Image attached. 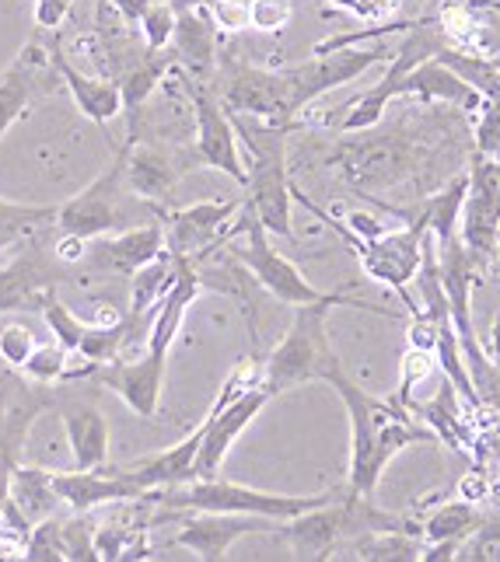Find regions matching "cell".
Wrapping results in <instances>:
<instances>
[{
  "label": "cell",
  "mask_w": 500,
  "mask_h": 562,
  "mask_svg": "<svg viewBox=\"0 0 500 562\" xmlns=\"http://www.w3.org/2000/svg\"><path fill=\"white\" fill-rule=\"evenodd\" d=\"M53 490L67 510H95L102 503H126V499H151L141 493L120 469H74L53 472Z\"/></svg>",
  "instance_id": "obj_22"
},
{
  "label": "cell",
  "mask_w": 500,
  "mask_h": 562,
  "mask_svg": "<svg viewBox=\"0 0 500 562\" xmlns=\"http://www.w3.org/2000/svg\"><path fill=\"white\" fill-rule=\"evenodd\" d=\"M242 200H203L182 210H165V248L171 256H182L192 262L210 259V251L224 248L231 238V221H235Z\"/></svg>",
  "instance_id": "obj_12"
},
{
  "label": "cell",
  "mask_w": 500,
  "mask_h": 562,
  "mask_svg": "<svg viewBox=\"0 0 500 562\" xmlns=\"http://www.w3.org/2000/svg\"><path fill=\"white\" fill-rule=\"evenodd\" d=\"M462 115V109L445 112L437 105H420V112L399 115L389 126L375 123L357 133H340L333 150L325 154V165L336 168L360 200L402 186L427 196V189L441 179V165L455 171V161L466 154V137L473 133Z\"/></svg>",
  "instance_id": "obj_1"
},
{
  "label": "cell",
  "mask_w": 500,
  "mask_h": 562,
  "mask_svg": "<svg viewBox=\"0 0 500 562\" xmlns=\"http://www.w3.org/2000/svg\"><path fill=\"white\" fill-rule=\"evenodd\" d=\"M238 144L245 150V200L269 235L295 241L291 217V168H287V140L301 123H266L256 115L231 112Z\"/></svg>",
  "instance_id": "obj_4"
},
{
  "label": "cell",
  "mask_w": 500,
  "mask_h": 562,
  "mask_svg": "<svg viewBox=\"0 0 500 562\" xmlns=\"http://www.w3.org/2000/svg\"><path fill=\"white\" fill-rule=\"evenodd\" d=\"M200 165L192 150H176V147H162V144H141L126 137V168L123 179L126 189L137 200L151 203V206H168V200L176 196V189L182 182V176Z\"/></svg>",
  "instance_id": "obj_14"
},
{
  "label": "cell",
  "mask_w": 500,
  "mask_h": 562,
  "mask_svg": "<svg viewBox=\"0 0 500 562\" xmlns=\"http://www.w3.org/2000/svg\"><path fill=\"white\" fill-rule=\"evenodd\" d=\"M343 490H325V493H312V496H287V493H266V490H253L242 486V482H227L221 475L214 479H192L182 482V486L171 490H158L154 499L162 503L165 510H224V514H256V517H269V520H291L312 507H322V503L336 499Z\"/></svg>",
  "instance_id": "obj_7"
},
{
  "label": "cell",
  "mask_w": 500,
  "mask_h": 562,
  "mask_svg": "<svg viewBox=\"0 0 500 562\" xmlns=\"http://www.w3.org/2000/svg\"><path fill=\"white\" fill-rule=\"evenodd\" d=\"M218 25L210 18L207 4H186L176 8V32H171V56L176 67H182L189 77L207 81L218 70Z\"/></svg>",
  "instance_id": "obj_21"
},
{
  "label": "cell",
  "mask_w": 500,
  "mask_h": 562,
  "mask_svg": "<svg viewBox=\"0 0 500 562\" xmlns=\"http://www.w3.org/2000/svg\"><path fill=\"white\" fill-rule=\"evenodd\" d=\"M333 307H360V312H368V315L399 318V312H392V307H381V304L360 301V297L298 304L291 328H287L284 339L263 360V384L274 398L295 392V387H301V384L330 381L333 371L343 367L336 346L330 339V312Z\"/></svg>",
  "instance_id": "obj_3"
},
{
  "label": "cell",
  "mask_w": 500,
  "mask_h": 562,
  "mask_svg": "<svg viewBox=\"0 0 500 562\" xmlns=\"http://www.w3.org/2000/svg\"><path fill=\"white\" fill-rule=\"evenodd\" d=\"M67 363H70V353L56 339L38 342L35 353L25 360L22 374L35 384H56V381H67Z\"/></svg>",
  "instance_id": "obj_33"
},
{
  "label": "cell",
  "mask_w": 500,
  "mask_h": 562,
  "mask_svg": "<svg viewBox=\"0 0 500 562\" xmlns=\"http://www.w3.org/2000/svg\"><path fill=\"white\" fill-rule=\"evenodd\" d=\"M458 238L479 269L497 262L500 248V161L476 154L469 165V189L458 213Z\"/></svg>",
  "instance_id": "obj_11"
},
{
  "label": "cell",
  "mask_w": 500,
  "mask_h": 562,
  "mask_svg": "<svg viewBox=\"0 0 500 562\" xmlns=\"http://www.w3.org/2000/svg\"><path fill=\"white\" fill-rule=\"evenodd\" d=\"M413 416H420V423L431 426V430L437 434V443H452L458 454H473L476 437L469 434L466 419H462V395L455 392V384L448 378L431 402L413 405Z\"/></svg>",
  "instance_id": "obj_26"
},
{
  "label": "cell",
  "mask_w": 500,
  "mask_h": 562,
  "mask_svg": "<svg viewBox=\"0 0 500 562\" xmlns=\"http://www.w3.org/2000/svg\"><path fill=\"white\" fill-rule=\"evenodd\" d=\"M176 277H179V259L165 248L158 259H151L147 266H141L137 273L130 277V307H126V315L133 322H141V325L151 328L154 307L162 304V297L171 290Z\"/></svg>",
  "instance_id": "obj_27"
},
{
  "label": "cell",
  "mask_w": 500,
  "mask_h": 562,
  "mask_svg": "<svg viewBox=\"0 0 500 562\" xmlns=\"http://www.w3.org/2000/svg\"><path fill=\"white\" fill-rule=\"evenodd\" d=\"M95 555L99 559H151V546L141 528L99 525L95 528Z\"/></svg>",
  "instance_id": "obj_30"
},
{
  "label": "cell",
  "mask_w": 500,
  "mask_h": 562,
  "mask_svg": "<svg viewBox=\"0 0 500 562\" xmlns=\"http://www.w3.org/2000/svg\"><path fill=\"white\" fill-rule=\"evenodd\" d=\"M227 256L235 259L248 277H253L269 297H277L280 304H315V301H346L354 294H343V290H319L312 280H308L301 269L280 256L269 241V231L263 227V221L256 217L253 203L242 196V206L235 213V221H231V231H227Z\"/></svg>",
  "instance_id": "obj_5"
},
{
  "label": "cell",
  "mask_w": 500,
  "mask_h": 562,
  "mask_svg": "<svg viewBox=\"0 0 500 562\" xmlns=\"http://www.w3.org/2000/svg\"><path fill=\"white\" fill-rule=\"evenodd\" d=\"M346 405V419H351V472H346V493L360 499L378 496V482L385 469L416 443H437V434L427 423L413 419V413L399 398L371 395L360 387L346 367L333 371L325 381Z\"/></svg>",
  "instance_id": "obj_2"
},
{
  "label": "cell",
  "mask_w": 500,
  "mask_h": 562,
  "mask_svg": "<svg viewBox=\"0 0 500 562\" xmlns=\"http://www.w3.org/2000/svg\"><path fill=\"white\" fill-rule=\"evenodd\" d=\"M165 371H168V353L144 350V357H133V360L120 357L112 363L95 367V378L105 387H112L141 419H154L162 405Z\"/></svg>",
  "instance_id": "obj_18"
},
{
  "label": "cell",
  "mask_w": 500,
  "mask_h": 562,
  "mask_svg": "<svg viewBox=\"0 0 500 562\" xmlns=\"http://www.w3.org/2000/svg\"><path fill=\"white\" fill-rule=\"evenodd\" d=\"M210 18H214L218 32H245L248 29V18H253V0H210L207 4Z\"/></svg>",
  "instance_id": "obj_41"
},
{
  "label": "cell",
  "mask_w": 500,
  "mask_h": 562,
  "mask_svg": "<svg viewBox=\"0 0 500 562\" xmlns=\"http://www.w3.org/2000/svg\"><path fill=\"white\" fill-rule=\"evenodd\" d=\"M64 434L70 443L74 469H105L109 461V419L99 405L91 402H70L60 409Z\"/></svg>",
  "instance_id": "obj_24"
},
{
  "label": "cell",
  "mask_w": 500,
  "mask_h": 562,
  "mask_svg": "<svg viewBox=\"0 0 500 562\" xmlns=\"http://www.w3.org/2000/svg\"><path fill=\"white\" fill-rule=\"evenodd\" d=\"M95 517L91 510H70L64 517V559L70 562H95Z\"/></svg>",
  "instance_id": "obj_34"
},
{
  "label": "cell",
  "mask_w": 500,
  "mask_h": 562,
  "mask_svg": "<svg viewBox=\"0 0 500 562\" xmlns=\"http://www.w3.org/2000/svg\"><path fill=\"white\" fill-rule=\"evenodd\" d=\"M473 147L476 154H484V158L500 161V99H484V105H479Z\"/></svg>",
  "instance_id": "obj_38"
},
{
  "label": "cell",
  "mask_w": 500,
  "mask_h": 562,
  "mask_svg": "<svg viewBox=\"0 0 500 562\" xmlns=\"http://www.w3.org/2000/svg\"><path fill=\"white\" fill-rule=\"evenodd\" d=\"M182 88L189 94L192 115H197V144H192L197 161L207 168H218L227 179L245 186L242 144H238L235 123H231V112L224 109L221 94L210 81H200V77H189V74H182Z\"/></svg>",
  "instance_id": "obj_10"
},
{
  "label": "cell",
  "mask_w": 500,
  "mask_h": 562,
  "mask_svg": "<svg viewBox=\"0 0 500 562\" xmlns=\"http://www.w3.org/2000/svg\"><path fill=\"white\" fill-rule=\"evenodd\" d=\"M437 371V357L434 350H420V346H410L407 357H402V374H399V392L396 398L413 409V392Z\"/></svg>",
  "instance_id": "obj_35"
},
{
  "label": "cell",
  "mask_w": 500,
  "mask_h": 562,
  "mask_svg": "<svg viewBox=\"0 0 500 562\" xmlns=\"http://www.w3.org/2000/svg\"><path fill=\"white\" fill-rule=\"evenodd\" d=\"M295 18V0H253V18H248V29L277 35L291 25Z\"/></svg>",
  "instance_id": "obj_39"
},
{
  "label": "cell",
  "mask_w": 500,
  "mask_h": 562,
  "mask_svg": "<svg viewBox=\"0 0 500 562\" xmlns=\"http://www.w3.org/2000/svg\"><path fill=\"white\" fill-rule=\"evenodd\" d=\"M32 562H64V520L60 517H46L38 525L29 528L25 535V555Z\"/></svg>",
  "instance_id": "obj_32"
},
{
  "label": "cell",
  "mask_w": 500,
  "mask_h": 562,
  "mask_svg": "<svg viewBox=\"0 0 500 562\" xmlns=\"http://www.w3.org/2000/svg\"><path fill=\"white\" fill-rule=\"evenodd\" d=\"M162 251H165V224L162 217H154L147 224H130L123 231H112V235L91 238L81 266L99 269V273L133 277L141 266L158 259Z\"/></svg>",
  "instance_id": "obj_17"
},
{
  "label": "cell",
  "mask_w": 500,
  "mask_h": 562,
  "mask_svg": "<svg viewBox=\"0 0 500 562\" xmlns=\"http://www.w3.org/2000/svg\"><path fill=\"white\" fill-rule=\"evenodd\" d=\"M277 531V520L256 514H224V510H189L176 531V546L189 549L203 562H218L231 552L238 538Z\"/></svg>",
  "instance_id": "obj_16"
},
{
  "label": "cell",
  "mask_w": 500,
  "mask_h": 562,
  "mask_svg": "<svg viewBox=\"0 0 500 562\" xmlns=\"http://www.w3.org/2000/svg\"><path fill=\"white\" fill-rule=\"evenodd\" d=\"M214 91L221 94L227 112L256 115V120H266V123H298V120H291V109H287L284 70L238 64V60H227L224 56L221 85Z\"/></svg>",
  "instance_id": "obj_13"
},
{
  "label": "cell",
  "mask_w": 500,
  "mask_h": 562,
  "mask_svg": "<svg viewBox=\"0 0 500 562\" xmlns=\"http://www.w3.org/2000/svg\"><path fill=\"white\" fill-rule=\"evenodd\" d=\"M56 224V206H35V203H11L0 196V248H14L35 241L43 227Z\"/></svg>",
  "instance_id": "obj_29"
},
{
  "label": "cell",
  "mask_w": 500,
  "mask_h": 562,
  "mask_svg": "<svg viewBox=\"0 0 500 562\" xmlns=\"http://www.w3.org/2000/svg\"><path fill=\"white\" fill-rule=\"evenodd\" d=\"M490 353L500 367V307H497V318H493V328H490Z\"/></svg>",
  "instance_id": "obj_44"
},
{
  "label": "cell",
  "mask_w": 500,
  "mask_h": 562,
  "mask_svg": "<svg viewBox=\"0 0 500 562\" xmlns=\"http://www.w3.org/2000/svg\"><path fill=\"white\" fill-rule=\"evenodd\" d=\"M109 8H115V14H120L123 25H141L144 11L154 4V0H105Z\"/></svg>",
  "instance_id": "obj_43"
},
{
  "label": "cell",
  "mask_w": 500,
  "mask_h": 562,
  "mask_svg": "<svg viewBox=\"0 0 500 562\" xmlns=\"http://www.w3.org/2000/svg\"><path fill=\"white\" fill-rule=\"evenodd\" d=\"M325 4L351 11L354 18H360V22H368V25H385L402 11V0H325Z\"/></svg>",
  "instance_id": "obj_40"
},
{
  "label": "cell",
  "mask_w": 500,
  "mask_h": 562,
  "mask_svg": "<svg viewBox=\"0 0 500 562\" xmlns=\"http://www.w3.org/2000/svg\"><path fill=\"white\" fill-rule=\"evenodd\" d=\"M8 503L22 514V520L32 528L46 520L60 507V496L53 490V472L35 469V464H18L8 475Z\"/></svg>",
  "instance_id": "obj_25"
},
{
  "label": "cell",
  "mask_w": 500,
  "mask_h": 562,
  "mask_svg": "<svg viewBox=\"0 0 500 562\" xmlns=\"http://www.w3.org/2000/svg\"><path fill=\"white\" fill-rule=\"evenodd\" d=\"M53 251L56 259H60L64 266H81L85 262V251H88V238H77V235H64L53 241Z\"/></svg>",
  "instance_id": "obj_42"
},
{
  "label": "cell",
  "mask_w": 500,
  "mask_h": 562,
  "mask_svg": "<svg viewBox=\"0 0 500 562\" xmlns=\"http://www.w3.org/2000/svg\"><path fill=\"white\" fill-rule=\"evenodd\" d=\"M389 56L392 53L385 46H340L330 53H312V60H304V64L280 67L287 81V109H291V120H298V115L315 99H322V94L357 81L360 74H368L378 64H389Z\"/></svg>",
  "instance_id": "obj_9"
},
{
  "label": "cell",
  "mask_w": 500,
  "mask_h": 562,
  "mask_svg": "<svg viewBox=\"0 0 500 562\" xmlns=\"http://www.w3.org/2000/svg\"><path fill=\"white\" fill-rule=\"evenodd\" d=\"M64 262L53 248H38L25 241L11 262L0 266V315L11 312H38L43 297L64 280Z\"/></svg>",
  "instance_id": "obj_15"
},
{
  "label": "cell",
  "mask_w": 500,
  "mask_h": 562,
  "mask_svg": "<svg viewBox=\"0 0 500 562\" xmlns=\"http://www.w3.org/2000/svg\"><path fill=\"white\" fill-rule=\"evenodd\" d=\"M487 520L473 507V499H452V503H441V507L420 520V538L423 546H437V541H452V546H466V538L476 535L484 528Z\"/></svg>",
  "instance_id": "obj_28"
},
{
  "label": "cell",
  "mask_w": 500,
  "mask_h": 562,
  "mask_svg": "<svg viewBox=\"0 0 500 562\" xmlns=\"http://www.w3.org/2000/svg\"><path fill=\"white\" fill-rule=\"evenodd\" d=\"M38 315H43L49 336L60 342L70 357H77V346H81V336H85V325L88 322L81 315H74L70 307L60 297H56V290H49V294L43 297V307H38Z\"/></svg>",
  "instance_id": "obj_31"
},
{
  "label": "cell",
  "mask_w": 500,
  "mask_h": 562,
  "mask_svg": "<svg viewBox=\"0 0 500 562\" xmlns=\"http://www.w3.org/2000/svg\"><path fill=\"white\" fill-rule=\"evenodd\" d=\"M141 32H144V46L147 49H168L171 32H176V4L171 0H154L141 18Z\"/></svg>",
  "instance_id": "obj_36"
},
{
  "label": "cell",
  "mask_w": 500,
  "mask_h": 562,
  "mask_svg": "<svg viewBox=\"0 0 500 562\" xmlns=\"http://www.w3.org/2000/svg\"><path fill=\"white\" fill-rule=\"evenodd\" d=\"M291 196H295V203H301L308 213H315L325 227H333L336 235L354 248V256L360 259L364 273L378 283H385V286H392L399 294V301L407 304V312H416L420 304L410 297V280H416V269L423 259V238H427L423 221H402V227H396V231H381V235H375V238H357L343 227V221L333 217L330 210H322L308 200L298 186H291Z\"/></svg>",
  "instance_id": "obj_6"
},
{
  "label": "cell",
  "mask_w": 500,
  "mask_h": 562,
  "mask_svg": "<svg viewBox=\"0 0 500 562\" xmlns=\"http://www.w3.org/2000/svg\"><path fill=\"white\" fill-rule=\"evenodd\" d=\"M53 70L49 46L29 43L0 74V137L22 120L32 102L46 91V74Z\"/></svg>",
  "instance_id": "obj_19"
},
{
  "label": "cell",
  "mask_w": 500,
  "mask_h": 562,
  "mask_svg": "<svg viewBox=\"0 0 500 562\" xmlns=\"http://www.w3.org/2000/svg\"><path fill=\"white\" fill-rule=\"evenodd\" d=\"M399 99H410L416 105H448V109H462V112H479L484 105V94H479L469 81L445 64L431 56V60L416 64L399 85Z\"/></svg>",
  "instance_id": "obj_20"
},
{
  "label": "cell",
  "mask_w": 500,
  "mask_h": 562,
  "mask_svg": "<svg viewBox=\"0 0 500 562\" xmlns=\"http://www.w3.org/2000/svg\"><path fill=\"white\" fill-rule=\"evenodd\" d=\"M49 60L60 74V81L67 85L74 105L81 109V115H88L91 123H112L115 115L123 112V94H120V81H112V77H95V74H85L81 67H74L67 60V53L60 46H49Z\"/></svg>",
  "instance_id": "obj_23"
},
{
  "label": "cell",
  "mask_w": 500,
  "mask_h": 562,
  "mask_svg": "<svg viewBox=\"0 0 500 562\" xmlns=\"http://www.w3.org/2000/svg\"><path fill=\"white\" fill-rule=\"evenodd\" d=\"M35 346H38V336L29 322H11L0 328V360L14 367V371H22L25 360L35 353Z\"/></svg>",
  "instance_id": "obj_37"
},
{
  "label": "cell",
  "mask_w": 500,
  "mask_h": 562,
  "mask_svg": "<svg viewBox=\"0 0 500 562\" xmlns=\"http://www.w3.org/2000/svg\"><path fill=\"white\" fill-rule=\"evenodd\" d=\"M123 168H126V140L112 154V161L102 168V176H95L77 196L56 206V227H60L64 235H77L91 241V238L112 235V231H120L126 221H133V210H130L133 192L126 189Z\"/></svg>",
  "instance_id": "obj_8"
}]
</instances>
